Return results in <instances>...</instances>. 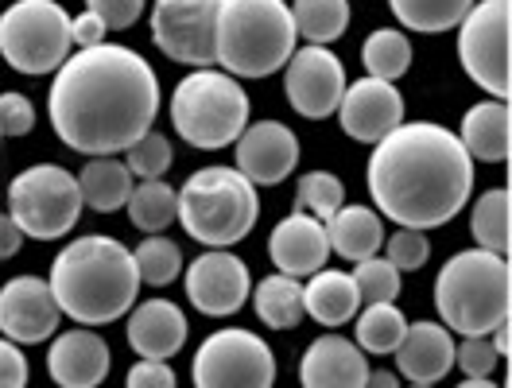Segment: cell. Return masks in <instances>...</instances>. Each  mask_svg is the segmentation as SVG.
Returning <instances> with one entry per match:
<instances>
[{"label": "cell", "mask_w": 512, "mask_h": 388, "mask_svg": "<svg viewBox=\"0 0 512 388\" xmlns=\"http://www.w3.org/2000/svg\"><path fill=\"white\" fill-rule=\"evenodd\" d=\"M365 388H400V381H396V373H392V369H369Z\"/></svg>", "instance_id": "cell-46"}, {"label": "cell", "mask_w": 512, "mask_h": 388, "mask_svg": "<svg viewBox=\"0 0 512 388\" xmlns=\"http://www.w3.org/2000/svg\"><path fill=\"white\" fill-rule=\"evenodd\" d=\"M361 63L369 70V78L396 82L412 70V39L396 28H377L361 47Z\"/></svg>", "instance_id": "cell-33"}, {"label": "cell", "mask_w": 512, "mask_h": 388, "mask_svg": "<svg viewBox=\"0 0 512 388\" xmlns=\"http://www.w3.org/2000/svg\"><path fill=\"white\" fill-rule=\"evenodd\" d=\"M47 373L59 388H97L109 377V346L90 326L66 330L47 350Z\"/></svg>", "instance_id": "cell-18"}, {"label": "cell", "mask_w": 512, "mask_h": 388, "mask_svg": "<svg viewBox=\"0 0 512 388\" xmlns=\"http://www.w3.org/2000/svg\"><path fill=\"white\" fill-rule=\"evenodd\" d=\"M144 8H148V0H86V12H94L97 20L113 32L132 28L144 16Z\"/></svg>", "instance_id": "cell-40"}, {"label": "cell", "mask_w": 512, "mask_h": 388, "mask_svg": "<svg viewBox=\"0 0 512 388\" xmlns=\"http://www.w3.org/2000/svg\"><path fill=\"white\" fill-rule=\"evenodd\" d=\"M171 125L191 148H229L249 125V94L225 70H191L171 94Z\"/></svg>", "instance_id": "cell-7"}, {"label": "cell", "mask_w": 512, "mask_h": 388, "mask_svg": "<svg viewBox=\"0 0 512 388\" xmlns=\"http://www.w3.org/2000/svg\"><path fill=\"white\" fill-rule=\"evenodd\" d=\"M412 388H435V385H412Z\"/></svg>", "instance_id": "cell-48"}, {"label": "cell", "mask_w": 512, "mask_h": 388, "mask_svg": "<svg viewBox=\"0 0 512 388\" xmlns=\"http://www.w3.org/2000/svg\"><path fill=\"white\" fill-rule=\"evenodd\" d=\"M233 163L253 187L284 183L299 163V136L284 121H256L233 144Z\"/></svg>", "instance_id": "cell-16"}, {"label": "cell", "mask_w": 512, "mask_h": 388, "mask_svg": "<svg viewBox=\"0 0 512 388\" xmlns=\"http://www.w3.org/2000/svg\"><path fill=\"white\" fill-rule=\"evenodd\" d=\"M400 377L416 385H435L454 369V334L443 323H408L396 346Z\"/></svg>", "instance_id": "cell-22"}, {"label": "cell", "mask_w": 512, "mask_h": 388, "mask_svg": "<svg viewBox=\"0 0 512 388\" xmlns=\"http://www.w3.org/2000/svg\"><path fill=\"white\" fill-rule=\"evenodd\" d=\"M28 377H32L28 354L16 342L0 338V388H28Z\"/></svg>", "instance_id": "cell-42"}, {"label": "cell", "mask_w": 512, "mask_h": 388, "mask_svg": "<svg viewBox=\"0 0 512 388\" xmlns=\"http://www.w3.org/2000/svg\"><path fill=\"white\" fill-rule=\"evenodd\" d=\"M0 140H4V136H0Z\"/></svg>", "instance_id": "cell-49"}, {"label": "cell", "mask_w": 512, "mask_h": 388, "mask_svg": "<svg viewBox=\"0 0 512 388\" xmlns=\"http://www.w3.org/2000/svg\"><path fill=\"white\" fill-rule=\"evenodd\" d=\"M435 311L450 334H493L509 323L512 311V272L509 257L489 249H466L443 264L435 280Z\"/></svg>", "instance_id": "cell-5"}, {"label": "cell", "mask_w": 512, "mask_h": 388, "mask_svg": "<svg viewBox=\"0 0 512 388\" xmlns=\"http://www.w3.org/2000/svg\"><path fill=\"white\" fill-rule=\"evenodd\" d=\"M288 8L295 35H303L315 47L342 39V32L350 28V0H295Z\"/></svg>", "instance_id": "cell-30"}, {"label": "cell", "mask_w": 512, "mask_h": 388, "mask_svg": "<svg viewBox=\"0 0 512 388\" xmlns=\"http://www.w3.org/2000/svg\"><path fill=\"white\" fill-rule=\"evenodd\" d=\"M470 233L478 241V249H489L497 257H509L512 245V202L509 187H493L474 202L470 214Z\"/></svg>", "instance_id": "cell-28"}, {"label": "cell", "mask_w": 512, "mask_h": 388, "mask_svg": "<svg viewBox=\"0 0 512 388\" xmlns=\"http://www.w3.org/2000/svg\"><path fill=\"white\" fill-rule=\"evenodd\" d=\"M35 129V105L24 94H0V136H28Z\"/></svg>", "instance_id": "cell-41"}, {"label": "cell", "mask_w": 512, "mask_h": 388, "mask_svg": "<svg viewBox=\"0 0 512 388\" xmlns=\"http://www.w3.org/2000/svg\"><path fill=\"white\" fill-rule=\"evenodd\" d=\"M346 206V187L338 175L330 171H307L295 187V210L319 218V222H330L338 210Z\"/></svg>", "instance_id": "cell-35"}, {"label": "cell", "mask_w": 512, "mask_h": 388, "mask_svg": "<svg viewBox=\"0 0 512 388\" xmlns=\"http://www.w3.org/2000/svg\"><path fill=\"white\" fill-rule=\"evenodd\" d=\"M132 264H136L140 284L163 288V284L179 280V272H183V249H179L171 237H163V233H148V237L132 249Z\"/></svg>", "instance_id": "cell-34"}, {"label": "cell", "mask_w": 512, "mask_h": 388, "mask_svg": "<svg viewBox=\"0 0 512 388\" xmlns=\"http://www.w3.org/2000/svg\"><path fill=\"white\" fill-rule=\"evenodd\" d=\"M353 326H357V346L365 354H396L404 330H408V319L396 303H365V311L353 315Z\"/></svg>", "instance_id": "cell-32"}, {"label": "cell", "mask_w": 512, "mask_h": 388, "mask_svg": "<svg viewBox=\"0 0 512 388\" xmlns=\"http://www.w3.org/2000/svg\"><path fill=\"white\" fill-rule=\"evenodd\" d=\"M70 47V16L59 0H16L0 12V59L12 70L55 74Z\"/></svg>", "instance_id": "cell-8"}, {"label": "cell", "mask_w": 512, "mask_h": 388, "mask_svg": "<svg viewBox=\"0 0 512 388\" xmlns=\"http://www.w3.org/2000/svg\"><path fill=\"white\" fill-rule=\"evenodd\" d=\"M63 319L51 284L39 276H12L0 288V330L8 342L16 346H39L55 334V326Z\"/></svg>", "instance_id": "cell-15"}, {"label": "cell", "mask_w": 512, "mask_h": 388, "mask_svg": "<svg viewBox=\"0 0 512 388\" xmlns=\"http://www.w3.org/2000/svg\"><path fill=\"white\" fill-rule=\"evenodd\" d=\"M222 0H156L152 39L171 63L206 70L214 66V24Z\"/></svg>", "instance_id": "cell-12"}, {"label": "cell", "mask_w": 512, "mask_h": 388, "mask_svg": "<svg viewBox=\"0 0 512 388\" xmlns=\"http://www.w3.org/2000/svg\"><path fill=\"white\" fill-rule=\"evenodd\" d=\"M303 311L322 326H346L353 315L361 311V295L353 284L350 272H334V268H319L311 276V284L303 288Z\"/></svg>", "instance_id": "cell-24"}, {"label": "cell", "mask_w": 512, "mask_h": 388, "mask_svg": "<svg viewBox=\"0 0 512 388\" xmlns=\"http://www.w3.org/2000/svg\"><path fill=\"white\" fill-rule=\"evenodd\" d=\"M253 307H256V319L272 330H291V326L303 323V284L295 276H264L260 284L253 288Z\"/></svg>", "instance_id": "cell-27"}, {"label": "cell", "mask_w": 512, "mask_h": 388, "mask_svg": "<svg viewBox=\"0 0 512 388\" xmlns=\"http://www.w3.org/2000/svg\"><path fill=\"white\" fill-rule=\"evenodd\" d=\"M47 113L66 148L117 156L160 117V78L144 55L121 43L74 51L51 82Z\"/></svg>", "instance_id": "cell-1"}, {"label": "cell", "mask_w": 512, "mask_h": 388, "mask_svg": "<svg viewBox=\"0 0 512 388\" xmlns=\"http://www.w3.org/2000/svg\"><path fill=\"white\" fill-rule=\"evenodd\" d=\"M51 295L66 319L78 326H105L125 319L136 303L140 276L132 264V249L117 237H78L51 264Z\"/></svg>", "instance_id": "cell-3"}, {"label": "cell", "mask_w": 512, "mask_h": 388, "mask_svg": "<svg viewBox=\"0 0 512 388\" xmlns=\"http://www.w3.org/2000/svg\"><path fill=\"white\" fill-rule=\"evenodd\" d=\"M299 381L303 388H365L369 381L365 350L350 338L322 334L307 346V354L299 361Z\"/></svg>", "instance_id": "cell-21"}, {"label": "cell", "mask_w": 512, "mask_h": 388, "mask_svg": "<svg viewBox=\"0 0 512 388\" xmlns=\"http://www.w3.org/2000/svg\"><path fill=\"white\" fill-rule=\"evenodd\" d=\"M338 121L350 140L361 144H377L396 125H404V94L396 90V82H381V78H361L346 86L342 105H338Z\"/></svg>", "instance_id": "cell-17"}, {"label": "cell", "mask_w": 512, "mask_h": 388, "mask_svg": "<svg viewBox=\"0 0 512 388\" xmlns=\"http://www.w3.org/2000/svg\"><path fill=\"white\" fill-rule=\"evenodd\" d=\"M346 66L330 47H299L291 51L284 63V94H288L291 109L307 121H326L338 113L342 94H346Z\"/></svg>", "instance_id": "cell-13"}, {"label": "cell", "mask_w": 512, "mask_h": 388, "mask_svg": "<svg viewBox=\"0 0 512 388\" xmlns=\"http://www.w3.org/2000/svg\"><path fill=\"white\" fill-rule=\"evenodd\" d=\"M82 206L86 202L78 191V175H70L59 163H35L8 183V214L20 233L35 241L66 237L78 226Z\"/></svg>", "instance_id": "cell-9"}, {"label": "cell", "mask_w": 512, "mask_h": 388, "mask_svg": "<svg viewBox=\"0 0 512 388\" xmlns=\"http://www.w3.org/2000/svg\"><path fill=\"white\" fill-rule=\"evenodd\" d=\"M474 4L478 0H388L392 16L408 32H423V35H439L458 28Z\"/></svg>", "instance_id": "cell-31"}, {"label": "cell", "mask_w": 512, "mask_h": 388, "mask_svg": "<svg viewBox=\"0 0 512 388\" xmlns=\"http://www.w3.org/2000/svg\"><path fill=\"white\" fill-rule=\"evenodd\" d=\"M105 24L97 20L94 12H82V16H70V43L78 47V51H86V47H97V43H105Z\"/></svg>", "instance_id": "cell-44"}, {"label": "cell", "mask_w": 512, "mask_h": 388, "mask_svg": "<svg viewBox=\"0 0 512 388\" xmlns=\"http://www.w3.org/2000/svg\"><path fill=\"white\" fill-rule=\"evenodd\" d=\"M128 388H175V373H171L167 361L140 357V361L128 369Z\"/></svg>", "instance_id": "cell-43"}, {"label": "cell", "mask_w": 512, "mask_h": 388, "mask_svg": "<svg viewBox=\"0 0 512 388\" xmlns=\"http://www.w3.org/2000/svg\"><path fill=\"white\" fill-rule=\"evenodd\" d=\"M24 245V233L12 222V214H0V260L16 257V249Z\"/></svg>", "instance_id": "cell-45"}, {"label": "cell", "mask_w": 512, "mask_h": 388, "mask_svg": "<svg viewBox=\"0 0 512 388\" xmlns=\"http://www.w3.org/2000/svg\"><path fill=\"white\" fill-rule=\"evenodd\" d=\"M125 206L132 226L140 229L144 237L148 233H163L179 218V191L171 183H163V179H140L132 187V194H128Z\"/></svg>", "instance_id": "cell-29"}, {"label": "cell", "mask_w": 512, "mask_h": 388, "mask_svg": "<svg viewBox=\"0 0 512 388\" xmlns=\"http://www.w3.org/2000/svg\"><path fill=\"white\" fill-rule=\"evenodd\" d=\"M384 260L396 264V272H416L431 260V241L423 229H396L392 237H384Z\"/></svg>", "instance_id": "cell-38"}, {"label": "cell", "mask_w": 512, "mask_h": 388, "mask_svg": "<svg viewBox=\"0 0 512 388\" xmlns=\"http://www.w3.org/2000/svg\"><path fill=\"white\" fill-rule=\"evenodd\" d=\"M462 148L470 160L481 163H505L512 152V113L509 101H481L462 117L458 132Z\"/></svg>", "instance_id": "cell-23"}, {"label": "cell", "mask_w": 512, "mask_h": 388, "mask_svg": "<svg viewBox=\"0 0 512 388\" xmlns=\"http://www.w3.org/2000/svg\"><path fill=\"white\" fill-rule=\"evenodd\" d=\"M326 226V241H330V249L338 253V257L346 260H369L381 253L384 245V222L377 210H369V206H342L330 222H322Z\"/></svg>", "instance_id": "cell-25"}, {"label": "cell", "mask_w": 512, "mask_h": 388, "mask_svg": "<svg viewBox=\"0 0 512 388\" xmlns=\"http://www.w3.org/2000/svg\"><path fill=\"white\" fill-rule=\"evenodd\" d=\"M194 388H272L276 357L253 330H214L194 354Z\"/></svg>", "instance_id": "cell-11"}, {"label": "cell", "mask_w": 512, "mask_h": 388, "mask_svg": "<svg viewBox=\"0 0 512 388\" xmlns=\"http://www.w3.org/2000/svg\"><path fill=\"white\" fill-rule=\"evenodd\" d=\"M497 361H501V354L493 350L489 334H470V338H462V342L454 346V365L466 373V381H485V377H493Z\"/></svg>", "instance_id": "cell-39"}, {"label": "cell", "mask_w": 512, "mask_h": 388, "mask_svg": "<svg viewBox=\"0 0 512 388\" xmlns=\"http://www.w3.org/2000/svg\"><path fill=\"white\" fill-rule=\"evenodd\" d=\"M295 24L284 0H222L214 24V63L225 74L264 78L284 70L295 51Z\"/></svg>", "instance_id": "cell-4"}, {"label": "cell", "mask_w": 512, "mask_h": 388, "mask_svg": "<svg viewBox=\"0 0 512 388\" xmlns=\"http://www.w3.org/2000/svg\"><path fill=\"white\" fill-rule=\"evenodd\" d=\"M458 388H501V385H493V381L485 377V381H462V385H458Z\"/></svg>", "instance_id": "cell-47"}, {"label": "cell", "mask_w": 512, "mask_h": 388, "mask_svg": "<svg viewBox=\"0 0 512 388\" xmlns=\"http://www.w3.org/2000/svg\"><path fill=\"white\" fill-rule=\"evenodd\" d=\"M268 257L284 276H295V280L315 276L319 268H326V257H330L326 226L303 210H291L268 237Z\"/></svg>", "instance_id": "cell-19"}, {"label": "cell", "mask_w": 512, "mask_h": 388, "mask_svg": "<svg viewBox=\"0 0 512 388\" xmlns=\"http://www.w3.org/2000/svg\"><path fill=\"white\" fill-rule=\"evenodd\" d=\"M187 334H191L187 315L171 299H144V303H132L128 311V346L140 357L167 361L187 346Z\"/></svg>", "instance_id": "cell-20"}, {"label": "cell", "mask_w": 512, "mask_h": 388, "mask_svg": "<svg viewBox=\"0 0 512 388\" xmlns=\"http://www.w3.org/2000/svg\"><path fill=\"white\" fill-rule=\"evenodd\" d=\"M125 167L132 179H163L171 167V140L160 132H144L132 148H125Z\"/></svg>", "instance_id": "cell-37"}, {"label": "cell", "mask_w": 512, "mask_h": 388, "mask_svg": "<svg viewBox=\"0 0 512 388\" xmlns=\"http://www.w3.org/2000/svg\"><path fill=\"white\" fill-rule=\"evenodd\" d=\"M350 276L353 284H357L361 303H396V295H400V272H396V264H388L384 257L357 260V268H353Z\"/></svg>", "instance_id": "cell-36"}, {"label": "cell", "mask_w": 512, "mask_h": 388, "mask_svg": "<svg viewBox=\"0 0 512 388\" xmlns=\"http://www.w3.org/2000/svg\"><path fill=\"white\" fill-rule=\"evenodd\" d=\"M512 0H478L458 24V59L462 70L478 82L493 101H509L512 63H509Z\"/></svg>", "instance_id": "cell-10"}, {"label": "cell", "mask_w": 512, "mask_h": 388, "mask_svg": "<svg viewBox=\"0 0 512 388\" xmlns=\"http://www.w3.org/2000/svg\"><path fill=\"white\" fill-rule=\"evenodd\" d=\"M365 183L384 218L404 229H435L458 218L474 194V160L458 132L435 121H404L373 144Z\"/></svg>", "instance_id": "cell-2"}, {"label": "cell", "mask_w": 512, "mask_h": 388, "mask_svg": "<svg viewBox=\"0 0 512 388\" xmlns=\"http://www.w3.org/2000/svg\"><path fill=\"white\" fill-rule=\"evenodd\" d=\"M132 171L117 156H94V160L82 167L78 175V191H82V202L97 210V214H117L132 194Z\"/></svg>", "instance_id": "cell-26"}, {"label": "cell", "mask_w": 512, "mask_h": 388, "mask_svg": "<svg viewBox=\"0 0 512 388\" xmlns=\"http://www.w3.org/2000/svg\"><path fill=\"white\" fill-rule=\"evenodd\" d=\"M260 218V194L237 167H202L179 191V222L198 245L229 249Z\"/></svg>", "instance_id": "cell-6"}, {"label": "cell", "mask_w": 512, "mask_h": 388, "mask_svg": "<svg viewBox=\"0 0 512 388\" xmlns=\"http://www.w3.org/2000/svg\"><path fill=\"white\" fill-rule=\"evenodd\" d=\"M249 295H253L249 264L233 257L229 249H206L187 268V299L210 319L237 315L249 303Z\"/></svg>", "instance_id": "cell-14"}]
</instances>
